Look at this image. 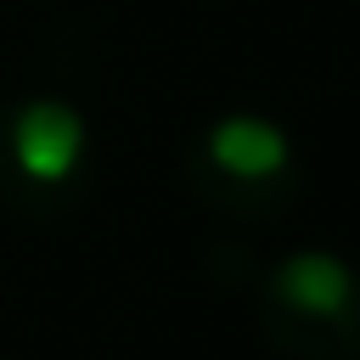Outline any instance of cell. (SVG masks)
I'll return each mask as SVG.
<instances>
[{"mask_svg":"<svg viewBox=\"0 0 360 360\" xmlns=\"http://www.w3.org/2000/svg\"><path fill=\"white\" fill-rule=\"evenodd\" d=\"M202 163H214L225 174V186L242 191V186H259V180L287 169V141L270 124H259V118H231V124H219L208 135Z\"/></svg>","mask_w":360,"mask_h":360,"instance_id":"obj_1","label":"cell"},{"mask_svg":"<svg viewBox=\"0 0 360 360\" xmlns=\"http://www.w3.org/2000/svg\"><path fill=\"white\" fill-rule=\"evenodd\" d=\"M354 292H360L354 276H349L332 253H298V259H287V264L276 270V281H270V304L298 309V315H332V309H343Z\"/></svg>","mask_w":360,"mask_h":360,"instance_id":"obj_3","label":"cell"},{"mask_svg":"<svg viewBox=\"0 0 360 360\" xmlns=\"http://www.w3.org/2000/svg\"><path fill=\"white\" fill-rule=\"evenodd\" d=\"M79 141H84L79 118L68 107H56V101L28 107L17 118V129H11V152H17L22 174H34V180H62L73 169V158H79Z\"/></svg>","mask_w":360,"mask_h":360,"instance_id":"obj_2","label":"cell"}]
</instances>
